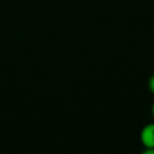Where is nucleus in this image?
<instances>
[{
    "instance_id": "1",
    "label": "nucleus",
    "mask_w": 154,
    "mask_h": 154,
    "mask_svg": "<svg viewBox=\"0 0 154 154\" xmlns=\"http://www.w3.org/2000/svg\"><path fill=\"white\" fill-rule=\"evenodd\" d=\"M140 140L144 148L154 147V123H148L141 129Z\"/></svg>"
},
{
    "instance_id": "4",
    "label": "nucleus",
    "mask_w": 154,
    "mask_h": 154,
    "mask_svg": "<svg viewBox=\"0 0 154 154\" xmlns=\"http://www.w3.org/2000/svg\"><path fill=\"white\" fill-rule=\"evenodd\" d=\"M152 114H153V118H154V101L152 103Z\"/></svg>"
},
{
    "instance_id": "3",
    "label": "nucleus",
    "mask_w": 154,
    "mask_h": 154,
    "mask_svg": "<svg viewBox=\"0 0 154 154\" xmlns=\"http://www.w3.org/2000/svg\"><path fill=\"white\" fill-rule=\"evenodd\" d=\"M143 153L144 154H154V147H152V148H144Z\"/></svg>"
},
{
    "instance_id": "2",
    "label": "nucleus",
    "mask_w": 154,
    "mask_h": 154,
    "mask_svg": "<svg viewBox=\"0 0 154 154\" xmlns=\"http://www.w3.org/2000/svg\"><path fill=\"white\" fill-rule=\"evenodd\" d=\"M148 89H149V91L154 95V73L149 77V79H148Z\"/></svg>"
}]
</instances>
